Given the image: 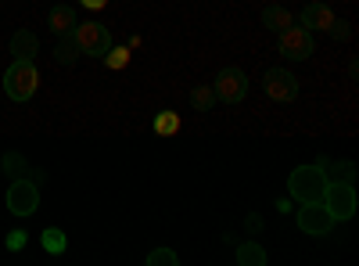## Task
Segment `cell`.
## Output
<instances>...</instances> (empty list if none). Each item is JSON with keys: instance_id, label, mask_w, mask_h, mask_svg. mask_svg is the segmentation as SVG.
Instances as JSON below:
<instances>
[{"instance_id": "cell-23", "label": "cell", "mask_w": 359, "mask_h": 266, "mask_svg": "<svg viewBox=\"0 0 359 266\" xmlns=\"http://www.w3.org/2000/svg\"><path fill=\"white\" fill-rule=\"evenodd\" d=\"M327 33H331L334 40H352V25H348V22H338V18H334L331 25H327Z\"/></svg>"}, {"instance_id": "cell-13", "label": "cell", "mask_w": 359, "mask_h": 266, "mask_svg": "<svg viewBox=\"0 0 359 266\" xmlns=\"http://www.w3.org/2000/svg\"><path fill=\"white\" fill-rule=\"evenodd\" d=\"M262 25L269 29V33H284L287 25H294V15L280 4H269V8H262Z\"/></svg>"}, {"instance_id": "cell-9", "label": "cell", "mask_w": 359, "mask_h": 266, "mask_svg": "<svg viewBox=\"0 0 359 266\" xmlns=\"http://www.w3.org/2000/svg\"><path fill=\"white\" fill-rule=\"evenodd\" d=\"M262 91H266V98H273V101L287 105V101L298 98V79H294L287 69H266V76H262Z\"/></svg>"}, {"instance_id": "cell-16", "label": "cell", "mask_w": 359, "mask_h": 266, "mask_svg": "<svg viewBox=\"0 0 359 266\" xmlns=\"http://www.w3.org/2000/svg\"><path fill=\"white\" fill-rule=\"evenodd\" d=\"M40 241H43V252L47 255H65V248H69V238H65L62 227H47L40 234Z\"/></svg>"}, {"instance_id": "cell-14", "label": "cell", "mask_w": 359, "mask_h": 266, "mask_svg": "<svg viewBox=\"0 0 359 266\" xmlns=\"http://www.w3.org/2000/svg\"><path fill=\"white\" fill-rule=\"evenodd\" d=\"M316 166L327 173V180H348V184H355V162H331L327 155H320Z\"/></svg>"}, {"instance_id": "cell-21", "label": "cell", "mask_w": 359, "mask_h": 266, "mask_svg": "<svg viewBox=\"0 0 359 266\" xmlns=\"http://www.w3.org/2000/svg\"><path fill=\"white\" fill-rule=\"evenodd\" d=\"M54 58H57L62 65H72L76 58H79V47H76V40H72V36H62V44H57V51H54Z\"/></svg>"}, {"instance_id": "cell-7", "label": "cell", "mask_w": 359, "mask_h": 266, "mask_svg": "<svg viewBox=\"0 0 359 266\" xmlns=\"http://www.w3.org/2000/svg\"><path fill=\"white\" fill-rule=\"evenodd\" d=\"M212 91H216V101H223V105H241L248 98V76L241 69H233V65L219 69Z\"/></svg>"}, {"instance_id": "cell-3", "label": "cell", "mask_w": 359, "mask_h": 266, "mask_svg": "<svg viewBox=\"0 0 359 266\" xmlns=\"http://www.w3.org/2000/svg\"><path fill=\"white\" fill-rule=\"evenodd\" d=\"M320 201L327 205V213L334 216V223L352 220V216H355V205H359L355 187H352L348 180H327V191H323V198H320Z\"/></svg>"}, {"instance_id": "cell-25", "label": "cell", "mask_w": 359, "mask_h": 266, "mask_svg": "<svg viewBox=\"0 0 359 266\" xmlns=\"http://www.w3.org/2000/svg\"><path fill=\"white\" fill-rule=\"evenodd\" d=\"M245 227H248V230H252V234H259V230H262V220H259V216H255V213H252V216H248V220H245Z\"/></svg>"}, {"instance_id": "cell-8", "label": "cell", "mask_w": 359, "mask_h": 266, "mask_svg": "<svg viewBox=\"0 0 359 266\" xmlns=\"http://www.w3.org/2000/svg\"><path fill=\"white\" fill-rule=\"evenodd\" d=\"M298 230L309 234V238H327V234L334 230V216L327 213L323 201H306L302 209H298Z\"/></svg>"}, {"instance_id": "cell-10", "label": "cell", "mask_w": 359, "mask_h": 266, "mask_svg": "<svg viewBox=\"0 0 359 266\" xmlns=\"http://www.w3.org/2000/svg\"><path fill=\"white\" fill-rule=\"evenodd\" d=\"M334 22V11L323 4V0H309V4L302 8V15H298V25L309 29V33H327V25Z\"/></svg>"}, {"instance_id": "cell-26", "label": "cell", "mask_w": 359, "mask_h": 266, "mask_svg": "<svg viewBox=\"0 0 359 266\" xmlns=\"http://www.w3.org/2000/svg\"><path fill=\"white\" fill-rule=\"evenodd\" d=\"M79 4H83V8H90V11H101V8L108 4V0H79Z\"/></svg>"}, {"instance_id": "cell-19", "label": "cell", "mask_w": 359, "mask_h": 266, "mask_svg": "<svg viewBox=\"0 0 359 266\" xmlns=\"http://www.w3.org/2000/svg\"><path fill=\"white\" fill-rule=\"evenodd\" d=\"M191 105H194V112H212L219 101H216L212 86H194V91H191Z\"/></svg>"}, {"instance_id": "cell-12", "label": "cell", "mask_w": 359, "mask_h": 266, "mask_svg": "<svg viewBox=\"0 0 359 266\" xmlns=\"http://www.w3.org/2000/svg\"><path fill=\"white\" fill-rule=\"evenodd\" d=\"M76 11L69 8V4H57V8H50V15H47V25H50V33L54 36H72V29H76Z\"/></svg>"}, {"instance_id": "cell-2", "label": "cell", "mask_w": 359, "mask_h": 266, "mask_svg": "<svg viewBox=\"0 0 359 266\" xmlns=\"http://www.w3.org/2000/svg\"><path fill=\"white\" fill-rule=\"evenodd\" d=\"M327 191V173L313 162V166H298L291 169L287 176V194L298 201V205H306V201H320Z\"/></svg>"}, {"instance_id": "cell-22", "label": "cell", "mask_w": 359, "mask_h": 266, "mask_svg": "<svg viewBox=\"0 0 359 266\" xmlns=\"http://www.w3.org/2000/svg\"><path fill=\"white\" fill-rule=\"evenodd\" d=\"M176 262H180V255L172 248H155L147 255V266H176Z\"/></svg>"}, {"instance_id": "cell-15", "label": "cell", "mask_w": 359, "mask_h": 266, "mask_svg": "<svg viewBox=\"0 0 359 266\" xmlns=\"http://www.w3.org/2000/svg\"><path fill=\"white\" fill-rule=\"evenodd\" d=\"M36 51H40V40L29 33V29H18V33L11 36V54L15 58H36Z\"/></svg>"}, {"instance_id": "cell-4", "label": "cell", "mask_w": 359, "mask_h": 266, "mask_svg": "<svg viewBox=\"0 0 359 266\" xmlns=\"http://www.w3.org/2000/svg\"><path fill=\"white\" fill-rule=\"evenodd\" d=\"M40 209V184L29 180V176H22V180H11L8 187V213L11 216H36Z\"/></svg>"}, {"instance_id": "cell-1", "label": "cell", "mask_w": 359, "mask_h": 266, "mask_svg": "<svg viewBox=\"0 0 359 266\" xmlns=\"http://www.w3.org/2000/svg\"><path fill=\"white\" fill-rule=\"evenodd\" d=\"M36 86H40V72L33 65V58H15L11 69L4 72V94L18 105H25L29 98L36 94Z\"/></svg>"}, {"instance_id": "cell-6", "label": "cell", "mask_w": 359, "mask_h": 266, "mask_svg": "<svg viewBox=\"0 0 359 266\" xmlns=\"http://www.w3.org/2000/svg\"><path fill=\"white\" fill-rule=\"evenodd\" d=\"M277 36H280L277 47H280V54L287 58V62H306V58H313V51H316L313 33L302 29V25H287L284 33H277Z\"/></svg>"}, {"instance_id": "cell-5", "label": "cell", "mask_w": 359, "mask_h": 266, "mask_svg": "<svg viewBox=\"0 0 359 266\" xmlns=\"http://www.w3.org/2000/svg\"><path fill=\"white\" fill-rule=\"evenodd\" d=\"M72 40H76L79 54H90V58H101L111 47V33H108V25H101V22H76Z\"/></svg>"}, {"instance_id": "cell-18", "label": "cell", "mask_w": 359, "mask_h": 266, "mask_svg": "<svg viewBox=\"0 0 359 266\" xmlns=\"http://www.w3.org/2000/svg\"><path fill=\"white\" fill-rule=\"evenodd\" d=\"M151 130H155L158 137H176V133H180V115L169 112V108L158 112V115H155V123H151Z\"/></svg>"}, {"instance_id": "cell-17", "label": "cell", "mask_w": 359, "mask_h": 266, "mask_svg": "<svg viewBox=\"0 0 359 266\" xmlns=\"http://www.w3.org/2000/svg\"><path fill=\"white\" fill-rule=\"evenodd\" d=\"M266 248L259 245V241H241L237 245V262L241 266H266Z\"/></svg>"}, {"instance_id": "cell-24", "label": "cell", "mask_w": 359, "mask_h": 266, "mask_svg": "<svg viewBox=\"0 0 359 266\" xmlns=\"http://www.w3.org/2000/svg\"><path fill=\"white\" fill-rule=\"evenodd\" d=\"M25 241H29V238H25V230H11V234H8V252H22Z\"/></svg>"}, {"instance_id": "cell-20", "label": "cell", "mask_w": 359, "mask_h": 266, "mask_svg": "<svg viewBox=\"0 0 359 266\" xmlns=\"http://www.w3.org/2000/svg\"><path fill=\"white\" fill-rule=\"evenodd\" d=\"M101 58L108 62V69H115V72H118V69H126V65H130V47H115V44H111Z\"/></svg>"}, {"instance_id": "cell-11", "label": "cell", "mask_w": 359, "mask_h": 266, "mask_svg": "<svg viewBox=\"0 0 359 266\" xmlns=\"http://www.w3.org/2000/svg\"><path fill=\"white\" fill-rule=\"evenodd\" d=\"M0 166H4V176H8V180H22V176H29V180L43 184V169H29V162H25L22 152H8Z\"/></svg>"}]
</instances>
